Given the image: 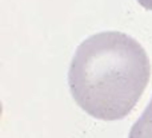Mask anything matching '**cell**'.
I'll return each instance as SVG.
<instances>
[{
    "label": "cell",
    "mask_w": 152,
    "mask_h": 138,
    "mask_svg": "<svg viewBox=\"0 0 152 138\" xmlns=\"http://www.w3.org/2000/svg\"><path fill=\"white\" fill-rule=\"evenodd\" d=\"M151 77L145 50L132 36L104 31L77 47L68 71L75 102L91 117L118 121L132 111Z\"/></svg>",
    "instance_id": "obj_1"
},
{
    "label": "cell",
    "mask_w": 152,
    "mask_h": 138,
    "mask_svg": "<svg viewBox=\"0 0 152 138\" xmlns=\"http://www.w3.org/2000/svg\"><path fill=\"white\" fill-rule=\"evenodd\" d=\"M128 138H152V99L142 117L131 128Z\"/></svg>",
    "instance_id": "obj_2"
},
{
    "label": "cell",
    "mask_w": 152,
    "mask_h": 138,
    "mask_svg": "<svg viewBox=\"0 0 152 138\" xmlns=\"http://www.w3.org/2000/svg\"><path fill=\"white\" fill-rule=\"evenodd\" d=\"M142 7H144L145 10H151L152 11V0H137Z\"/></svg>",
    "instance_id": "obj_3"
}]
</instances>
